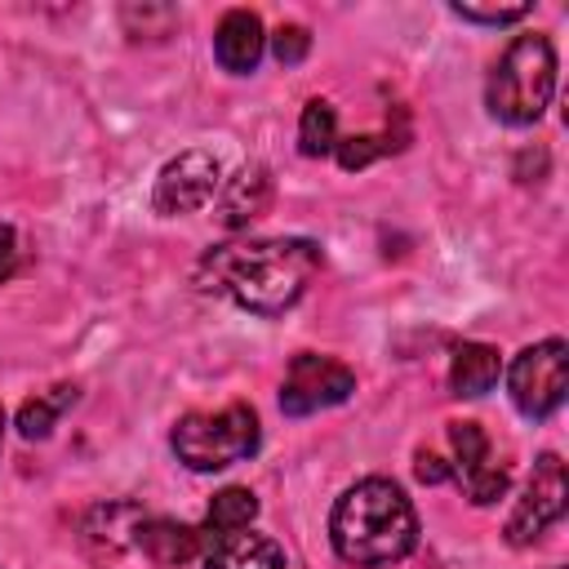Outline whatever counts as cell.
I'll use <instances>...</instances> for the list:
<instances>
[{
  "label": "cell",
  "mask_w": 569,
  "mask_h": 569,
  "mask_svg": "<svg viewBox=\"0 0 569 569\" xmlns=\"http://www.w3.org/2000/svg\"><path fill=\"white\" fill-rule=\"evenodd\" d=\"M320 271V244L289 236V240H253V244H222L200 262V289L231 293L236 307L253 316L289 311L311 276Z\"/></svg>",
  "instance_id": "6da1fadb"
},
{
  "label": "cell",
  "mask_w": 569,
  "mask_h": 569,
  "mask_svg": "<svg viewBox=\"0 0 569 569\" xmlns=\"http://www.w3.org/2000/svg\"><path fill=\"white\" fill-rule=\"evenodd\" d=\"M329 542L338 560L356 569H378L405 560L418 547V511L405 489L387 476H365L338 493L329 511Z\"/></svg>",
  "instance_id": "7a4b0ae2"
},
{
  "label": "cell",
  "mask_w": 569,
  "mask_h": 569,
  "mask_svg": "<svg viewBox=\"0 0 569 569\" xmlns=\"http://www.w3.org/2000/svg\"><path fill=\"white\" fill-rule=\"evenodd\" d=\"M551 93H556V44L538 31L516 36L489 71V84H485L489 116L525 129L547 111Z\"/></svg>",
  "instance_id": "3957f363"
},
{
  "label": "cell",
  "mask_w": 569,
  "mask_h": 569,
  "mask_svg": "<svg viewBox=\"0 0 569 569\" xmlns=\"http://www.w3.org/2000/svg\"><path fill=\"white\" fill-rule=\"evenodd\" d=\"M258 413L249 405H227L218 413H187L173 422V453L191 471H222L231 462H244L258 449Z\"/></svg>",
  "instance_id": "277c9868"
},
{
  "label": "cell",
  "mask_w": 569,
  "mask_h": 569,
  "mask_svg": "<svg viewBox=\"0 0 569 569\" xmlns=\"http://www.w3.org/2000/svg\"><path fill=\"white\" fill-rule=\"evenodd\" d=\"M565 391H569V347H565V338H542V342L525 347L507 369V396L529 422L551 418L565 405Z\"/></svg>",
  "instance_id": "5b68a950"
},
{
  "label": "cell",
  "mask_w": 569,
  "mask_h": 569,
  "mask_svg": "<svg viewBox=\"0 0 569 569\" xmlns=\"http://www.w3.org/2000/svg\"><path fill=\"white\" fill-rule=\"evenodd\" d=\"M351 391H356V373L342 360L320 356V351H298L280 382V409L289 418H307V413L342 405Z\"/></svg>",
  "instance_id": "8992f818"
},
{
  "label": "cell",
  "mask_w": 569,
  "mask_h": 569,
  "mask_svg": "<svg viewBox=\"0 0 569 569\" xmlns=\"http://www.w3.org/2000/svg\"><path fill=\"white\" fill-rule=\"evenodd\" d=\"M565 507H569V476H565V462L556 458V453H542L538 462H533V476H529V485H525V493L516 498V507H511V516H507V542L511 547H529V542H538L560 516H565Z\"/></svg>",
  "instance_id": "52a82bcc"
},
{
  "label": "cell",
  "mask_w": 569,
  "mask_h": 569,
  "mask_svg": "<svg viewBox=\"0 0 569 569\" xmlns=\"http://www.w3.org/2000/svg\"><path fill=\"white\" fill-rule=\"evenodd\" d=\"M218 182H222V169H218V160L209 151H200V147L196 151H178L173 160L160 164L156 187H151V204L164 218H182V213L204 209L213 200Z\"/></svg>",
  "instance_id": "ba28073f"
},
{
  "label": "cell",
  "mask_w": 569,
  "mask_h": 569,
  "mask_svg": "<svg viewBox=\"0 0 569 569\" xmlns=\"http://www.w3.org/2000/svg\"><path fill=\"white\" fill-rule=\"evenodd\" d=\"M449 440H453V476L467 489V498L476 507H489L507 493V471L493 462V445L480 431V422H449Z\"/></svg>",
  "instance_id": "9c48e42d"
},
{
  "label": "cell",
  "mask_w": 569,
  "mask_h": 569,
  "mask_svg": "<svg viewBox=\"0 0 569 569\" xmlns=\"http://www.w3.org/2000/svg\"><path fill=\"white\" fill-rule=\"evenodd\" d=\"M262 49H267V31H262V18L249 9H231L213 27V58L231 76H249L262 62Z\"/></svg>",
  "instance_id": "30bf717a"
},
{
  "label": "cell",
  "mask_w": 569,
  "mask_h": 569,
  "mask_svg": "<svg viewBox=\"0 0 569 569\" xmlns=\"http://www.w3.org/2000/svg\"><path fill=\"white\" fill-rule=\"evenodd\" d=\"M267 204H271V169L258 164V160H249V164H240V169L222 182L218 222H222L227 231H240V227H249L253 218H262Z\"/></svg>",
  "instance_id": "8fae6325"
},
{
  "label": "cell",
  "mask_w": 569,
  "mask_h": 569,
  "mask_svg": "<svg viewBox=\"0 0 569 569\" xmlns=\"http://www.w3.org/2000/svg\"><path fill=\"white\" fill-rule=\"evenodd\" d=\"M133 547L160 565V569H173V565H187L200 556V529L182 525V520H169V516H142L138 529H133Z\"/></svg>",
  "instance_id": "7c38bea8"
},
{
  "label": "cell",
  "mask_w": 569,
  "mask_h": 569,
  "mask_svg": "<svg viewBox=\"0 0 569 569\" xmlns=\"http://www.w3.org/2000/svg\"><path fill=\"white\" fill-rule=\"evenodd\" d=\"M200 551H204V569H284V547L249 529L209 538L200 542Z\"/></svg>",
  "instance_id": "4fadbf2b"
},
{
  "label": "cell",
  "mask_w": 569,
  "mask_h": 569,
  "mask_svg": "<svg viewBox=\"0 0 569 569\" xmlns=\"http://www.w3.org/2000/svg\"><path fill=\"white\" fill-rule=\"evenodd\" d=\"M498 373H502V356H498V347H489V342H458L453 347V360H449V391L453 396H485V391H493V382H498Z\"/></svg>",
  "instance_id": "5bb4252c"
},
{
  "label": "cell",
  "mask_w": 569,
  "mask_h": 569,
  "mask_svg": "<svg viewBox=\"0 0 569 569\" xmlns=\"http://www.w3.org/2000/svg\"><path fill=\"white\" fill-rule=\"evenodd\" d=\"M253 516H258V498H253L249 489H240V485H227V489L213 493V502H209V511H204L200 542L222 538V533H236V529H249Z\"/></svg>",
  "instance_id": "9a60e30c"
},
{
  "label": "cell",
  "mask_w": 569,
  "mask_h": 569,
  "mask_svg": "<svg viewBox=\"0 0 569 569\" xmlns=\"http://www.w3.org/2000/svg\"><path fill=\"white\" fill-rule=\"evenodd\" d=\"M333 142H338V111H333V102L311 98L302 107V120H298V151L320 160L333 151Z\"/></svg>",
  "instance_id": "2e32d148"
},
{
  "label": "cell",
  "mask_w": 569,
  "mask_h": 569,
  "mask_svg": "<svg viewBox=\"0 0 569 569\" xmlns=\"http://www.w3.org/2000/svg\"><path fill=\"white\" fill-rule=\"evenodd\" d=\"M67 405H76V387H71V382L53 387L49 396L27 400V405L18 409V431H22L27 440H44V436L53 431V422H58V413H62Z\"/></svg>",
  "instance_id": "e0dca14e"
},
{
  "label": "cell",
  "mask_w": 569,
  "mask_h": 569,
  "mask_svg": "<svg viewBox=\"0 0 569 569\" xmlns=\"http://www.w3.org/2000/svg\"><path fill=\"white\" fill-rule=\"evenodd\" d=\"M387 151H400V142L391 138V129L387 133H351V138H338L333 142V156H338L342 169H365V164H373Z\"/></svg>",
  "instance_id": "ac0fdd59"
},
{
  "label": "cell",
  "mask_w": 569,
  "mask_h": 569,
  "mask_svg": "<svg viewBox=\"0 0 569 569\" xmlns=\"http://www.w3.org/2000/svg\"><path fill=\"white\" fill-rule=\"evenodd\" d=\"M453 18L462 22H485V27H507V22H520L529 18V4H453Z\"/></svg>",
  "instance_id": "d6986e66"
},
{
  "label": "cell",
  "mask_w": 569,
  "mask_h": 569,
  "mask_svg": "<svg viewBox=\"0 0 569 569\" xmlns=\"http://www.w3.org/2000/svg\"><path fill=\"white\" fill-rule=\"evenodd\" d=\"M120 22H124V31L133 36V40H142V31L151 27V22H160L164 31L178 22V13L169 9V4H124L120 9Z\"/></svg>",
  "instance_id": "ffe728a7"
},
{
  "label": "cell",
  "mask_w": 569,
  "mask_h": 569,
  "mask_svg": "<svg viewBox=\"0 0 569 569\" xmlns=\"http://www.w3.org/2000/svg\"><path fill=\"white\" fill-rule=\"evenodd\" d=\"M307 49H311V36H307V27H298V22H284V27L271 36V53H276L280 67H298V62L307 58Z\"/></svg>",
  "instance_id": "44dd1931"
},
{
  "label": "cell",
  "mask_w": 569,
  "mask_h": 569,
  "mask_svg": "<svg viewBox=\"0 0 569 569\" xmlns=\"http://www.w3.org/2000/svg\"><path fill=\"white\" fill-rule=\"evenodd\" d=\"M18 271V231L9 222H0V284Z\"/></svg>",
  "instance_id": "7402d4cb"
},
{
  "label": "cell",
  "mask_w": 569,
  "mask_h": 569,
  "mask_svg": "<svg viewBox=\"0 0 569 569\" xmlns=\"http://www.w3.org/2000/svg\"><path fill=\"white\" fill-rule=\"evenodd\" d=\"M453 471L436 458V453H418V480H427V485H440V480H449Z\"/></svg>",
  "instance_id": "603a6c76"
},
{
  "label": "cell",
  "mask_w": 569,
  "mask_h": 569,
  "mask_svg": "<svg viewBox=\"0 0 569 569\" xmlns=\"http://www.w3.org/2000/svg\"><path fill=\"white\" fill-rule=\"evenodd\" d=\"M0 436H4V409H0Z\"/></svg>",
  "instance_id": "cb8c5ba5"
}]
</instances>
